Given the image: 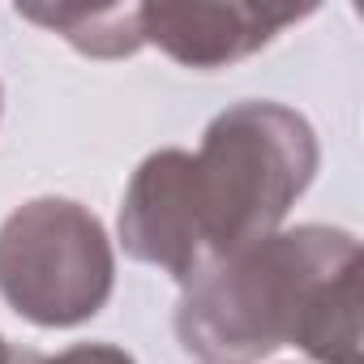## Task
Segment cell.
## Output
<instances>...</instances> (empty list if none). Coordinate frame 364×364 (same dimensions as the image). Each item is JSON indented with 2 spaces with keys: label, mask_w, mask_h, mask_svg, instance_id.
<instances>
[{
  "label": "cell",
  "mask_w": 364,
  "mask_h": 364,
  "mask_svg": "<svg viewBox=\"0 0 364 364\" xmlns=\"http://www.w3.org/2000/svg\"><path fill=\"white\" fill-rule=\"evenodd\" d=\"M116 283L103 223L69 198H35L0 223V296L35 326L90 321Z\"/></svg>",
  "instance_id": "3957f363"
},
{
  "label": "cell",
  "mask_w": 364,
  "mask_h": 364,
  "mask_svg": "<svg viewBox=\"0 0 364 364\" xmlns=\"http://www.w3.org/2000/svg\"><path fill=\"white\" fill-rule=\"evenodd\" d=\"M313 14V5H137L141 43L163 48L176 65L223 69L262 52L283 26Z\"/></svg>",
  "instance_id": "5b68a950"
},
{
  "label": "cell",
  "mask_w": 364,
  "mask_h": 364,
  "mask_svg": "<svg viewBox=\"0 0 364 364\" xmlns=\"http://www.w3.org/2000/svg\"><path fill=\"white\" fill-rule=\"evenodd\" d=\"M321 163L313 124L266 99H249L210 120L193 154L210 262L279 232Z\"/></svg>",
  "instance_id": "7a4b0ae2"
},
{
  "label": "cell",
  "mask_w": 364,
  "mask_h": 364,
  "mask_svg": "<svg viewBox=\"0 0 364 364\" xmlns=\"http://www.w3.org/2000/svg\"><path fill=\"white\" fill-rule=\"evenodd\" d=\"M31 364H137V360L112 343H77L69 351H56V355H31Z\"/></svg>",
  "instance_id": "52a82bcc"
},
{
  "label": "cell",
  "mask_w": 364,
  "mask_h": 364,
  "mask_svg": "<svg viewBox=\"0 0 364 364\" xmlns=\"http://www.w3.org/2000/svg\"><path fill=\"white\" fill-rule=\"evenodd\" d=\"M26 22H39L69 39L86 56H133L141 48V22L137 5H112V9H86V5H18Z\"/></svg>",
  "instance_id": "8992f818"
},
{
  "label": "cell",
  "mask_w": 364,
  "mask_h": 364,
  "mask_svg": "<svg viewBox=\"0 0 364 364\" xmlns=\"http://www.w3.org/2000/svg\"><path fill=\"white\" fill-rule=\"evenodd\" d=\"M202 364H249L283 343L317 364H360V240L304 223L210 262L176 309Z\"/></svg>",
  "instance_id": "6da1fadb"
},
{
  "label": "cell",
  "mask_w": 364,
  "mask_h": 364,
  "mask_svg": "<svg viewBox=\"0 0 364 364\" xmlns=\"http://www.w3.org/2000/svg\"><path fill=\"white\" fill-rule=\"evenodd\" d=\"M0 364H31V355H22V351H14V347L5 343V334H0Z\"/></svg>",
  "instance_id": "ba28073f"
},
{
  "label": "cell",
  "mask_w": 364,
  "mask_h": 364,
  "mask_svg": "<svg viewBox=\"0 0 364 364\" xmlns=\"http://www.w3.org/2000/svg\"><path fill=\"white\" fill-rule=\"evenodd\" d=\"M120 245L133 262L193 283L210 266L198 176L189 150H154L129 180L120 202Z\"/></svg>",
  "instance_id": "277c9868"
}]
</instances>
